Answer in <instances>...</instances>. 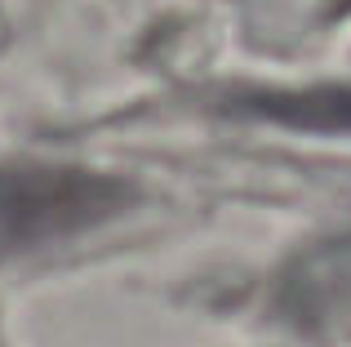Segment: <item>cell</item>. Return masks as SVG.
Listing matches in <instances>:
<instances>
[{"label": "cell", "instance_id": "cell-1", "mask_svg": "<svg viewBox=\"0 0 351 347\" xmlns=\"http://www.w3.org/2000/svg\"><path fill=\"white\" fill-rule=\"evenodd\" d=\"M129 200L120 178L62 165H23L0 174V259L53 245L112 218Z\"/></svg>", "mask_w": 351, "mask_h": 347}]
</instances>
